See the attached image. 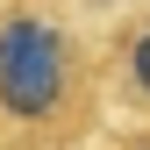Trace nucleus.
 <instances>
[{"instance_id": "nucleus-3", "label": "nucleus", "mask_w": 150, "mask_h": 150, "mask_svg": "<svg viewBox=\"0 0 150 150\" xmlns=\"http://www.w3.org/2000/svg\"><path fill=\"white\" fill-rule=\"evenodd\" d=\"M71 7H100V14H115V7H136V0H71Z\"/></svg>"}, {"instance_id": "nucleus-1", "label": "nucleus", "mask_w": 150, "mask_h": 150, "mask_svg": "<svg viewBox=\"0 0 150 150\" xmlns=\"http://www.w3.org/2000/svg\"><path fill=\"white\" fill-rule=\"evenodd\" d=\"M100 86V50L71 0H0V143H79L93 129Z\"/></svg>"}, {"instance_id": "nucleus-2", "label": "nucleus", "mask_w": 150, "mask_h": 150, "mask_svg": "<svg viewBox=\"0 0 150 150\" xmlns=\"http://www.w3.org/2000/svg\"><path fill=\"white\" fill-rule=\"evenodd\" d=\"M100 79H115L122 100L136 115H150V0L115 7V29H107V50H100Z\"/></svg>"}, {"instance_id": "nucleus-4", "label": "nucleus", "mask_w": 150, "mask_h": 150, "mask_svg": "<svg viewBox=\"0 0 150 150\" xmlns=\"http://www.w3.org/2000/svg\"><path fill=\"white\" fill-rule=\"evenodd\" d=\"M129 150H150V136H143V143H129Z\"/></svg>"}]
</instances>
